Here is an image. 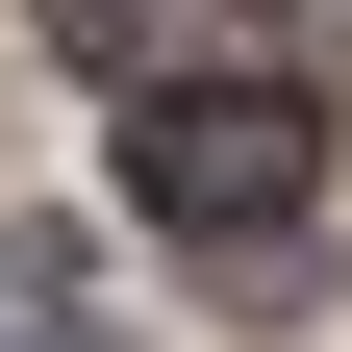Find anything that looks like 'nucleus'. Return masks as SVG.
<instances>
[{"label": "nucleus", "mask_w": 352, "mask_h": 352, "mask_svg": "<svg viewBox=\"0 0 352 352\" xmlns=\"http://www.w3.org/2000/svg\"><path fill=\"white\" fill-rule=\"evenodd\" d=\"M0 352H151L101 302V227H51V201H0Z\"/></svg>", "instance_id": "f03ea898"}, {"label": "nucleus", "mask_w": 352, "mask_h": 352, "mask_svg": "<svg viewBox=\"0 0 352 352\" xmlns=\"http://www.w3.org/2000/svg\"><path fill=\"white\" fill-rule=\"evenodd\" d=\"M277 25H302V76H327V101H352V0H277Z\"/></svg>", "instance_id": "20e7f679"}, {"label": "nucleus", "mask_w": 352, "mask_h": 352, "mask_svg": "<svg viewBox=\"0 0 352 352\" xmlns=\"http://www.w3.org/2000/svg\"><path fill=\"white\" fill-rule=\"evenodd\" d=\"M51 51H76V76H126V101H151V76H201V0H51Z\"/></svg>", "instance_id": "7ed1b4c3"}, {"label": "nucleus", "mask_w": 352, "mask_h": 352, "mask_svg": "<svg viewBox=\"0 0 352 352\" xmlns=\"http://www.w3.org/2000/svg\"><path fill=\"white\" fill-rule=\"evenodd\" d=\"M126 201H151L176 252H277L302 201H327V101H277V76H151V101H126Z\"/></svg>", "instance_id": "f257e3e1"}]
</instances>
